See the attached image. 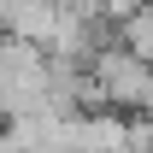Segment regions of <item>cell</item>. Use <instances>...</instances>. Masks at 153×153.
<instances>
[{
  "instance_id": "1",
  "label": "cell",
  "mask_w": 153,
  "mask_h": 153,
  "mask_svg": "<svg viewBox=\"0 0 153 153\" xmlns=\"http://www.w3.org/2000/svg\"><path fill=\"white\" fill-rule=\"evenodd\" d=\"M0 112L24 124V118H47L53 112V82H47V53L36 41H12L0 36Z\"/></svg>"
},
{
  "instance_id": "2",
  "label": "cell",
  "mask_w": 153,
  "mask_h": 153,
  "mask_svg": "<svg viewBox=\"0 0 153 153\" xmlns=\"http://www.w3.org/2000/svg\"><path fill=\"white\" fill-rule=\"evenodd\" d=\"M118 47H124V53H135V59L153 71V6H135L130 18L118 24Z\"/></svg>"
}]
</instances>
